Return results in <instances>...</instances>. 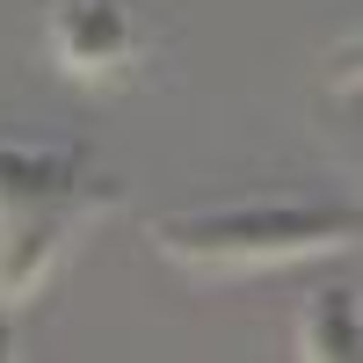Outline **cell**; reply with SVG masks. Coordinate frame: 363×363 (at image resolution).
<instances>
[{"instance_id":"1","label":"cell","mask_w":363,"mask_h":363,"mask_svg":"<svg viewBox=\"0 0 363 363\" xmlns=\"http://www.w3.org/2000/svg\"><path fill=\"white\" fill-rule=\"evenodd\" d=\"M116 203V182H102L80 153L0 138V298H29L80 218Z\"/></svg>"},{"instance_id":"2","label":"cell","mask_w":363,"mask_h":363,"mask_svg":"<svg viewBox=\"0 0 363 363\" xmlns=\"http://www.w3.org/2000/svg\"><path fill=\"white\" fill-rule=\"evenodd\" d=\"M363 218L349 203H320V196H255V203H225V211H189L167 218L153 240L160 255H174L196 277H233V269H269V262H298V255H327L349 247Z\"/></svg>"},{"instance_id":"3","label":"cell","mask_w":363,"mask_h":363,"mask_svg":"<svg viewBox=\"0 0 363 363\" xmlns=\"http://www.w3.org/2000/svg\"><path fill=\"white\" fill-rule=\"evenodd\" d=\"M44 44L58 58V73L73 80H116L138 58V22L124 0H51Z\"/></svg>"},{"instance_id":"4","label":"cell","mask_w":363,"mask_h":363,"mask_svg":"<svg viewBox=\"0 0 363 363\" xmlns=\"http://www.w3.org/2000/svg\"><path fill=\"white\" fill-rule=\"evenodd\" d=\"M298 356H363V306L349 284H320L298 313Z\"/></svg>"},{"instance_id":"5","label":"cell","mask_w":363,"mask_h":363,"mask_svg":"<svg viewBox=\"0 0 363 363\" xmlns=\"http://www.w3.org/2000/svg\"><path fill=\"white\" fill-rule=\"evenodd\" d=\"M327 73H335L342 87H363V29H356V37H349L335 58H327Z\"/></svg>"}]
</instances>
